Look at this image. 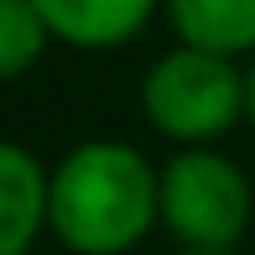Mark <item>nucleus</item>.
<instances>
[{
    "label": "nucleus",
    "instance_id": "1",
    "mask_svg": "<svg viewBox=\"0 0 255 255\" xmlns=\"http://www.w3.org/2000/svg\"><path fill=\"white\" fill-rule=\"evenodd\" d=\"M45 225L70 255H130L160 225V165L120 135L75 140L50 165Z\"/></svg>",
    "mask_w": 255,
    "mask_h": 255
},
{
    "label": "nucleus",
    "instance_id": "2",
    "mask_svg": "<svg viewBox=\"0 0 255 255\" xmlns=\"http://www.w3.org/2000/svg\"><path fill=\"white\" fill-rule=\"evenodd\" d=\"M140 110L170 145H220L250 110L245 60L175 40L140 75Z\"/></svg>",
    "mask_w": 255,
    "mask_h": 255
},
{
    "label": "nucleus",
    "instance_id": "3",
    "mask_svg": "<svg viewBox=\"0 0 255 255\" xmlns=\"http://www.w3.org/2000/svg\"><path fill=\"white\" fill-rule=\"evenodd\" d=\"M160 230L175 245L240 250L255 230V185L215 145H175L160 165Z\"/></svg>",
    "mask_w": 255,
    "mask_h": 255
},
{
    "label": "nucleus",
    "instance_id": "4",
    "mask_svg": "<svg viewBox=\"0 0 255 255\" xmlns=\"http://www.w3.org/2000/svg\"><path fill=\"white\" fill-rule=\"evenodd\" d=\"M45 210H50V165L0 135V255H30L40 235H50L45 225Z\"/></svg>",
    "mask_w": 255,
    "mask_h": 255
},
{
    "label": "nucleus",
    "instance_id": "5",
    "mask_svg": "<svg viewBox=\"0 0 255 255\" xmlns=\"http://www.w3.org/2000/svg\"><path fill=\"white\" fill-rule=\"evenodd\" d=\"M35 5H40L55 45L80 50V55L130 45L160 15V0H35Z\"/></svg>",
    "mask_w": 255,
    "mask_h": 255
},
{
    "label": "nucleus",
    "instance_id": "6",
    "mask_svg": "<svg viewBox=\"0 0 255 255\" xmlns=\"http://www.w3.org/2000/svg\"><path fill=\"white\" fill-rule=\"evenodd\" d=\"M160 15L185 45L225 50L240 60L255 55V0H160Z\"/></svg>",
    "mask_w": 255,
    "mask_h": 255
},
{
    "label": "nucleus",
    "instance_id": "7",
    "mask_svg": "<svg viewBox=\"0 0 255 255\" xmlns=\"http://www.w3.org/2000/svg\"><path fill=\"white\" fill-rule=\"evenodd\" d=\"M55 45L35 0H0V85L25 80Z\"/></svg>",
    "mask_w": 255,
    "mask_h": 255
},
{
    "label": "nucleus",
    "instance_id": "8",
    "mask_svg": "<svg viewBox=\"0 0 255 255\" xmlns=\"http://www.w3.org/2000/svg\"><path fill=\"white\" fill-rule=\"evenodd\" d=\"M245 85H250V110H245V125L255 130V55L245 60Z\"/></svg>",
    "mask_w": 255,
    "mask_h": 255
},
{
    "label": "nucleus",
    "instance_id": "9",
    "mask_svg": "<svg viewBox=\"0 0 255 255\" xmlns=\"http://www.w3.org/2000/svg\"><path fill=\"white\" fill-rule=\"evenodd\" d=\"M175 255H240V250H205V245H175Z\"/></svg>",
    "mask_w": 255,
    "mask_h": 255
}]
</instances>
